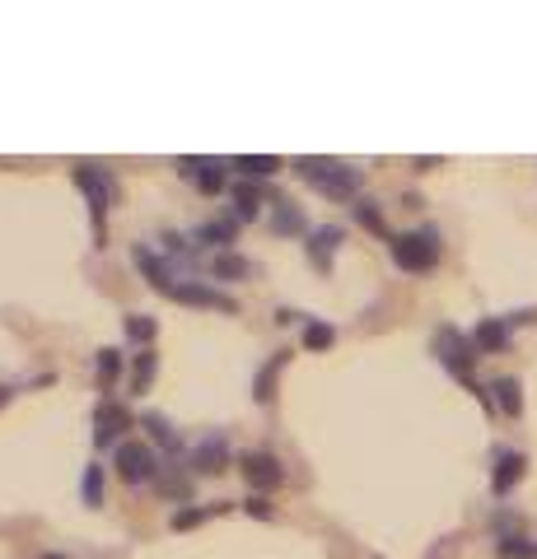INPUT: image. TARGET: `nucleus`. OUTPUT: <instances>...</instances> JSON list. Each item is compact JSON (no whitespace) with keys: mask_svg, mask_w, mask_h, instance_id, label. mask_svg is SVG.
I'll list each match as a JSON object with an SVG mask.
<instances>
[{"mask_svg":"<svg viewBox=\"0 0 537 559\" xmlns=\"http://www.w3.org/2000/svg\"><path fill=\"white\" fill-rule=\"evenodd\" d=\"M154 331H160V326H154V318H150V312H127V341H136L141 349H150Z\"/></svg>","mask_w":537,"mask_h":559,"instance_id":"cd10ccee","label":"nucleus"},{"mask_svg":"<svg viewBox=\"0 0 537 559\" xmlns=\"http://www.w3.org/2000/svg\"><path fill=\"white\" fill-rule=\"evenodd\" d=\"M141 429L150 433V443H160V448L168 452V457H178V452H183V433L173 429L160 411H145V415H141Z\"/></svg>","mask_w":537,"mask_h":559,"instance_id":"aec40b11","label":"nucleus"},{"mask_svg":"<svg viewBox=\"0 0 537 559\" xmlns=\"http://www.w3.org/2000/svg\"><path fill=\"white\" fill-rule=\"evenodd\" d=\"M75 187L84 191V201H90V215H94V234H98V248H103V215H108V201L117 197V182L108 168L98 164H75Z\"/></svg>","mask_w":537,"mask_h":559,"instance_id":"39448f33","label":"nucleus"},{"mask_svg":"<svg viewBox=\"0 0 537 559\" xmlns=\"http://www.w3.org/2000/svg\"><path fill=\"white\" fill-rule=\"evenodd\" d=\"M234 234H238V219L234 215H215V219H206V224H197V248H215V252H230V242H234Z\"/></svg>","mask_w":537,"mask_h":559,"instance_id":"f3484780","label":"nucleus"},{"mask_svg":"<svg viewBox=\"0 0 537 559\" xmlns=\"http://www.w3.org/2000/svg\"><path fill=\"white\" fill-rule=\"evenodd\" d=\"M341 242H346V229L341 224H318V229H308V242H304V252L308 261H314V271H332V257L341 252Z\"/></svg>","mask_w":537,"mask_h":559,"instance_id":"1a4fd4ad","label":"nucleus"},{"mask_svg":"<svg viewBox=\"0 0 537 559\" xmlns=\"http://www.w3.org/2000/svg\"><path fill=\"white\" fill-rule=\"evenodd\" d=\"M201 271L211 275V280H248L257 266H253L248 257H238V252H211V257H206V266H201Z\"/></svg>","mask_w":537,"mask_h":559,"instance_id":"6ab92c4d","label":"nucleus"},{"mask_svg":"<svg viewBox=\"0 0 537 559\" xmlns=\"http://www.w3.org/2000/svg\"><path fill=\"white\" fill-rule=\"evenodd\" d=\"M290 364V349H276V355L262 364V369L253 373V401L257 406H271V396H276V373H281Z\"/></svg>","mask_w":537,"mask_h":559,"instance_id":"a211bd4d","label":"nucleus"},{"mask_svg":"<svg viewBox=\"0 0 537 559\" xmlns=\"http://www.w3.org/2000/svg\"><path fill=\"white\" fill-rule=\"evenodd\" d=\"M332 341H337V326L304 322V349H332Z\"/></svg>","mask_w":537,"mask_h":559,"instance_id":"7c9ffc66","label":"nucleus"},{"mask_svg":"<svg viewBox=\"0 0 537 559\" xmlns=\"http://www.w3.org/2000/svg\"><path fill=\"white\" fill-rule=\"evenodd\" d=\"M136 425V419H131V411L122 406V401H98V411H94V443L98 448H122L127 439H122V433Z\"/></svg>","mask_w":537,"mask_h":559,"instance_id":"423d86ee","label":"nucleus"},{"mask_svg":"<svg viewBox=\"0 0 537 559\" xmlns=\"http://www.w3.org/2000/svg\"><path fill=\"white\" fill-rule=\"evenodd\" d=\"M201 518H211V509H183V513H173V532H187V527H197Z\"/></svg>","mask_w":537,"mask_h":559,"instance_id":"2f4dec72","label":"nucleus"},{"mask_svg":"<svg viewBox=\"0 0 537 559\" xmlns=\"http://www.w3.org/2000/svg\"><path fill=\"white\" fill-rule=\"evenodd\" d=\"M14 396V388H5V382H0V406H5V401Z\"/></svg>","mask_w":537,"mask_h":559,"instance_id":"f704fd0d","label":"nucleus"},{"mask_svg":"<svg viewBox=\"0 0 537 559\" xmlns=\"http://www.w3.org/2000/svg\"><path fill=\"white\" fill-rule=\"evenodd\" d=\"M430 349H435V359L444 364L448 373H454L463 388H472L477 392V401L487 411H495V401H491V392L481 388V382L472 378V364H477V345H472V336L467 331H458V326H435V336H430Z\"/></svg>","mask_w":537,"mask_h":559,"instance_id":"f03ea898","label":"nucleus"},{"mask_svg":"<svg viewBox=\"0 0 537 559\" xmlns=\"http://www.w3.org/2000/svg\"><path fill=\"white\" fill-rule=\"evenodd\" d=\"M113 466L127 485H154L164 476L160 452H154V443H145V439H127L122 448H113Z\"/></svg>","mask_w":537,"mask_h":559,"instance_id":"20e7f679","label":"nucleus"},{"mask_svg":"<svg viewBox=\"0 0 537 559\" xmlns=\"http://www.w3.org/2000/svg\"><path fill=\"white\" fill-rule=\"evenodd\" d=\"M294 178H304L314 191H323L327 201H360V187H365V173L346 159H318V154H304L294 159Z\"/></svg>","mask_w":537,"mask_h":559,"instance_id":"f257e3e1","label":"nucleus"},{"mask_svg":"<svg viewBox=\"0 0 537 559\" xmlns=\"http://www.w3.org/2000/svg\"><path fill=\"white\" fill-rule=\"evenodd\" d=\"M103 489H108V476H103V466H84V476H80V499L90 503V509H98L103 503Z\"/></svg>","mask_w":537,"mask_h":559,"instance_id":"a878e982","label":"nucleus"},{"mask_svg":"<svg viewBox=\"0 0 537 559\" xmlns=\"http://www.w3.org/2000/svg\"><path fill=\"white\" fill-rule=\"evenodd\" d=\"M224 462H230V439H224V433H206L192 448V457H187V466H192L197 476H220Z\"/></svg>","mask_w":537,"mask_h":559,"instance_id":"f8f14e48","label":"nucleus"},{"mask_svg":"<svg viewBox=\"0 0 537 559\" xmlns=\"http://www.w3.org/2000/svg\"><path fill=\"white\" fill-rule=\"evenodd\" d=\"M154 485H160V495H164V499H173V503H192V480L178 476L173 466H164V476L154 480Z\"/></svg>","mask_w":537,"mask_h":559,"instance_id":"393cba45","label":"nucleus"},{"mask_svg":"<svg viewBox=\"0 0 537 559\" xmlns=\"http://www.w3.org/2000/svg\"><path fill=\"white\" fill-rule=\"evenodd\" d=\"M276 322H281V326H290V322H304V312H294V308H281V312H276Z\"/></svg>","mask_w":537,"mask_h":559,"instance_id":"72a5a7b5","label":"nucleus"},{"mask_svg":"<svg viewBox=\"0 0 537 559\" xmlns=\"http://www.w3.org/2000/svg\"><path fill=\"white\" fill-rule=\"evenodd\" d=\"M230 168H238L253 182V178H271L281 168V159H271V154H238V159H230Z\"/></svg>","mask_w":537,"mask_h":559,"instance_id":"5701e85b","label":"nucleus"},{"mask_svg":"<svg viewBox=\"0 0 537 559\" xmlns=\"http://www.w3.org/2000/svg\"><path fill=\"white\" fill-rule=\"evenodd\" d=\"M38 559H66V555H57V550H47V555H38Z\"/></svg>","mask_w":537,"mask_h":559,"instance_id":"c9c22d12","label":"nucleus"},{"mask_svg":"<svg viewBox=\"0 0 537 559\" xmlns=\"http://www.w3.org/2000/svg\"><path fill=\"white\" fill-rule=\"evenodd\" d=\"M388 252H393V266L407 271V275H430L444 257V238L435 224H421V229H407V234H393L388 238Z\"/></svg>","mask_w":537,"mask_h":559,"instance_id":"7ed1b4c3","label":"nucleus"},{"mask_svg":"<svg viewBox=\"0 0 537 559\" xmlns=\"http://www.w3.org/2000/svg\"><path fill=\"white\" fill-rule=\"evenodd\" d=\"M244 513H248V518H271V499H267V495H248V499H244Z\"/></svg>","mask_w":537,"mask_h":559,"instance_id":"473e14b6","label":"nucleus"},{"mask_svg":"<svg viewBox=\"0 0 537 559\" xmlns=\"http://www.w3.org/2000/svg\"><path fill=\"white\" fill-rule=\"evenodd\" d=\"M230 197H234V219H238V224H244V219H257V215L267 210V205H262V201H267V191L257 187V182H238Z\"/></svg>","mask_w":537,"mask_h":559,"instance_id":"412c9836","label":"nucleus"},{"mask_svg":"<svg viewBox=\"0 0 537 559\" xmlns=\"http://www.w3.org/2000/svg\"><path fill=\"white\" fill-rule=\"evenodd\" d=\"M154 369H160V355H154V349H141V355L131 359V392H150Z\"/></svg>","mask_w":537,"mask_h":559,"instance_id":"b1692460","label":"nucleus"},{"mask_svg":"<svg viewBox=\"0 0 537 559\" xmlns=\"http://www.w3.org/2000/svg\"><path fill=\"white\" fill-rule=\"evenodd\" d=\"M168 299H178V304H187V308H215V312H238V299L234 294H224V289H215V285H206V280H178L173 285V294Z\"/></svg>","mask_w":537,"mask_h":559,"instance_id":"0eeeda50","label":"nucleus"},{"mask_svg":"<svg viewBox=\"0 0 537 559\" xmlns=\"http://www.w3.org/2000/svg\"><path fill=\"white\" fill-rule=\"evenodd\" d=\"M224 168H230V164H215V159H178V173H183V178H192L197 191H206V197H220V191H224Z\"/></svg>","mask_w":537,"mask_h":559,"instance_id":"2eb2a0df","label":"nucleus"},{"mask_svg":"<svg viewBox=\"0 0 537 559\" xmlns=\"http://www.w3.org/2000/svg\"><path fill=\"white\" fill-rule=\"evenodd\" d=\"M244 476H248V485H253V495H267V489H276L285 480V466L271 457V452H244Z\"/></svg>","mask_w":537,"mask_h":559,"instance_id":"9d476101","label":"nucleus"},{"mask_svg":"<svg viewBox=\"0 0 537 559\" xmlns=\"http://www.w3.org/2000/svg\"><path fill=\"white\" fill-rule=\"evenodd\" d=\"M495 555L500 559H537V540L524 532V536H510V540H495Z\"/></svg>","mask_w":537,"mask_h":559,"instance_id":"c85d7f7f","label":"nucleus"},{"mask_svg":"<svg viewBox=\"0 0 537 559\" xmlns=\"http://www.w3.org/2000/svg\"><path fill=\"white\" fill-rule=\"evenodd\" d=\"M487 392H491L495 411L505 415V419H518V415H524V382H518V378L500 373V378H491V382H487Z\"/></svg>","mask_w":537,"mask_h":559,"instance_id":"dca6fc26","label":"nucleus"},{"mask_svg":"<svg viewBox=\"0 0 537 559\" xmlns=\"http://www.w3.org/2000/svg\"><path fill=\"white\" fill-rule=\"evenodd\" d=\"M514 341V326L505 318H481L477 331H472V345H477V355H505Z\"/></svg>","mask_w":537,"mask_h":559,"instance_id":"4468645a","label":"nucleus"},{"mask_svg":"<svg viewBox=\"0 0 537 559\" xmlns=\"http://www.w3.org/2000/svg\"><path fill=\"white\" fill-rule=\"evenodd\" d=\"M491 536H495V540L524 536V518H518V513H510V509H495V513H491Z\"/></svg>","mask_w":537,"mask_h":559,"instance_id":"c756f323","label":"nucleus"},{"mask_svg":"<svg viewBox=\"0 0 537 559\" xmlns=\"http://www.w3.org/2000/svg\"><path fill=\"white\" fill-rule=\"evenodd\" d=\"M267 229L276 238H294V234H308V219H304V210L285 201V197H271V215H267Z\"/></svg>","mask_w":537,"mask_h":559,"instance_id":"ddd939ff","label":"nucleus"},{"mask_svg":"<svg viewBox=\"0 0 537 559\" xmlns=\"http://www.w3.org/2000/svg\"><path fill=\"white\" fill-rule=\"evenodd\" d=\"M94 373H98V388L103 392H113V382L122 378V349H98V359H94Z\"/></svg>","mask_w":537,"mask_h":559,"instance_id":"4be33fe9","label":"nucleus"},{"mask_svg":"<svg viewBox=\"0 0 537 559\" xmlns=\"http://www.w3.org/2000/svg\"><path fill=\"white\" fill-rule=\"evenodd\" d=\"M131 261H136V271H141L160 294H173V261H168V257H160V252L150 248V242H136Z\"/></svg>","mask_w":537,"mask_h":559,"instance_id":"9b49d317","label":"nucleus"},{"mask_svg":"<svg viewBox=\"0 0 537 559\" xmlns=\"http://www.w3.org/2000/svg\"><path fill=\"white\" fill-rule=\"evenodd\" d=\"M351 210H355V219H360V224H365V229H370V234H384V238H393V234H388V224H384V210H378V201H370V197H360V201H355Z\"/></svg>","mask_w":537,"mask_h":559,"instance_id":"bb28decb","label":"nucleus"},{"mask_svg":"<svg viewBox=\"0 0 537 559\" xmlns=\"http://www.w3.org/2000/svg\"><path fill=\"white\" fill-rule=\"evenodd\" d=\"M528 476V457L514 448H495V466H491V495L495 499H510L514 485Z\"/></svg>","mask_w":537,"mask_h":559,"instance_id":"6e6552de","label":"nucleus"}]
</instances>
